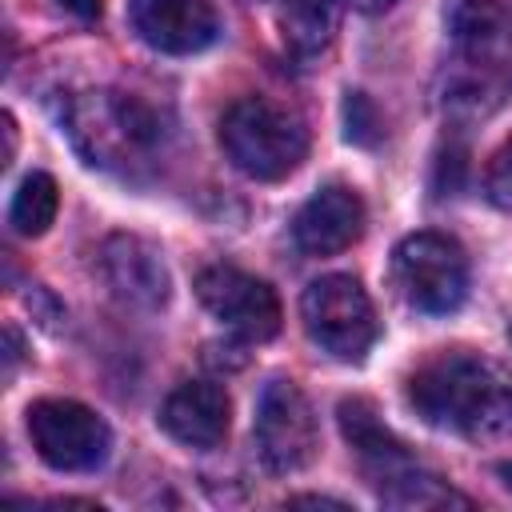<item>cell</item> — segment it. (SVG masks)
Instances as JSON below:
<instances>
[{
  "mask_svg": "<svg viewBox=\"0 0 512 512\" xmlns=\"http://www.w3.org/2000/svg\"><path fill=\"white\" fill-rule=\"evenodd\" d=\"M344 136L352 144H376V136H380V116L364 92L344 96Z\"/></svg>",
  "mask_w": 512,
  "mask_h": 512,
  "instance_id": "obj_18",
  "label": "cell"
},
{
  "mask_svg": "<svg viewBox=\"0 0 512 512\" xmlns=\"http://www.w3.org/2000/svg\"><path fill=\"white\" fill-rule=\"evenodd\" d=\"M340 28V4L336 0H284L280 4V40L300 60H320Z\"/></svg>",
  "mask_w": 512,
  "mask_h": 512,
  "instance_id": "obj_15",
  "label": "cell"
},
{
  "mask_svg": "<svg viewBox=\"0 0 512 512\" xmlns=\"http://www.w3.org/2000/svg\"><path fill=\"white\" fill-rule=\"evenodd\" d=\"M484 188H488V200H492L500 212H508V216H512V140L492 156Z\"/></svg>",
  "mask_w": 512,
  "mask_h": 512,
  "instance_id": "obj_19",
  "label": "cell"
},
{
  "mask_svg": "<svg viewBox=\"0 0 512 512\" xmlns=\"http://www.w3.org/2000/svg\"><path fill=\"white\" fill-rule=\"evenodd\" d=\"M336 416H340L344 440H348L352 452L360 456V464H364V472L372 476V484H384V480H392L396 472H404L408 464H416L412 452L404 448V440L384 428V420L376 416V408H372L368 400H344V404L336 408Z\"/></svg>",
  "mask_w": 512,
  "mask_h": 512,
  "instance_id": "obj_14",
  "label": "cell"
},
{
  "mask_svg": "<svg viewBox=\"0 0 512 512\" xmlns=\"http://www.w3.org/2000/svg\"><path fill=\"white\" fill-rule=\"evenodd\" d=\"M352 8H360V12H388L396 0H348Z\"/></svg>",
  "mask_w": 512,
  "mask_h": 512,
  "instance_id": "obj_21",
  "label": "cell"
},
{
  "mask_svg": "<svg viewBox=\"0 0 512 512\" xmlns=\"http://www.w3.org/2000/svg\"><path fill=\"white\" fill-rule=\"evenodd\" d=\"M452 36L456 60L444 72V108L488 116L512 84V16L496 0H460Z\"/></svg>",
  "mask_w": 512,
  "mask_h": 512,
  "instance_id": "obj_2",
  "label": "cell"
},
{
  "mask_svg": "<svg viewBox=\"0 0 512 512\" xmlns=\"http://www.w3.org/2000/svg\"><path fill=\"white\" fill-rule=\"evenodd\" d=\"M408 404L432 428L488 444L512 436V372L480 352H440L408 380Z\"/></svg>",
  "mask_w": 512,
  "mask_h": 512,
  "instance_id": "obj_1",
  "label": "cell"
},
{
  "mask_svg": "<svg viewBox=\"0 0 512 512\" xmlns=\"http://www.w3.org/2000/svg\"><path fill=\"white\" fill-rule=\"evenodd\" d=\"M196 296L224 328H232L244 340L260 344L280 332V300L272 284L236 264H208L196 276Z\"/></svg>",
  "mask_w": 512,
  "mask_h": 512,
  "instance_id": "obj_9",
  "label": "cell"
},
{
  "mask_svg": "<svg viewBox=\"0 0 512 512\" xmlns=\"http://www.w3.org/2000/svg\"><path fill=\"white\" fill-rule=\"evenodd\" d=\"M300 320H304L308 340L344 364H360L380 336V320H376V308L364 284L344 272L320 276L304 288Z\"/></svg>",
  "mask_w": 512,
  "mask_h": 512,
  "instance_id": "obj_5",
  "label": "cell"
},
{
  "mask_svg": "<svg viewBox=\"0 0 512 512\" xmlns=\"http://www.w3.org/2000/svg\"><path fill=\"white\" fill-rule=\"evenodd\" d=\"M256 456L268 472H296L316 456V416L292 380H268L256 404Z\"/></svg>",
  "mask_w": 512,
  "mask_h": 512,
  "instance_id": "obj_8",
  "label": "cell"
},
{
  "mask_svg": "<svg viewBox=\"0 0 512 512\" xmlns=\"http://www.w3.org/2000/svg\"><path fill=\"white\" fill-rule=\"evenodd\" d=\"M392 280L416 312L448 316L468 296V256L444 232H412L392 252Z\"/></svg>",
  "mask_w": 512,
  "mask_h": 512,
  "instance_id": "obj_6",
  "label": "cell"
},
{
  "mask_svg": "<svg viewBox=\"0 0 512 512\" xmlns=\"http://www.w3.org/2000/svg\"><path fill=\"white\" fill-rule=\"evenodd\" d=\"M28 436L36 456L56 472H96L112 448L104 416L64 396H48L28 408Z\"/></svg>",
  "mask_w": 512,
  "mask_h": 512,
  "instance_id": "obj_7",
  "label": "cell"
},
{
  "mask_svg": "<svg viewBox=\"0 0 512 512\" xmlns=\"http://www.w3.org/2000/svg\"><path fill=\"white\" fill-rule=\"evenodd\" d=\"M376 488H380V500L392 508H448V504L468 508V496L452 492L440 476L424 472L420 464H408L404 472H396L392 480H384Z\"/></svg>",
  "mask_w": 512,
  "mask_h": 512,
  "instance_id": "obj_16",
  "label": "cell"
},
{
  "mask_svg": "<svg viewBox=\"0 0 512 512\" xmlns=\"http://www.w3.org/2000/svg\"><path fill=\"white\" fill-rule=\"evenodd\" d=\"M72 16H80V20H96L100 16V8H104V0H60Z\"/></svg>",
  "mask_w": 512,
  "mask_h": 512,
  "instance_id": "obj_20",
  "label": "cell"
},
{
  "mask_svg": "<svg viewBox=\"0 0 512 512\" xmlns=\"http://www.w3.org/2000/svg\"><path fill=\"white\" fill-rule=\"evenodd\" d=\"M128 16L136 36L168 56H192L220 36L212 0H132Z\"/></svg>",
  "mask_w": 512,
  "mask_h": 512,
  "instance_id": "obj_10",
  "label": "cell"
},
{
  "mask_svg": "<svg viewBox=\"0 0 512 512\" xmlns=\"http://www.w3.org/2000/svg\"><path fill=\"white\" fill-rule=\"evenodd\" d=\"M100 272H104V284L112 288L116 300H124L132 308H144V312L164 308L168 288H172L160 248L148 244L144 236H128V232H116V236L104 240Z\"/></svg>",
  "mask_w": 512,
  "mask_h": 512,
  "instance_id": "obj_11",
  "label": "cell"
},
{
  "mask_svg": "<svg viewBox=\"0 0 512 512\" xmlns=\"http://www.w3.org/2000/svg\"><path fill=\"white\" fill-rule=\"evenodd\" d=\"M228 396L212 380H184L160 404V428L184 448H216L228 436Z\"/></svg>",
  "mask_w": 512,
  "mask_h": 512,
  "instance_id": "obj_13",
  "label": "cell"
},
{
  "mask_svg": "<svg viewBox=\"0 0 512 512\" xmlns=\"http://www.w3.org/2000/svg\"><path fill=\"white\" fill-rule=\"evenodd\" d=\"M64 128L88 164L116 168L144 156L160 140V116L128 92H80L68 104Z\"/></svg>",
  "mask_w": 512,
  "mask_h": 512,
  "instance_id": "obj_4",
  "label": "cell"
},
{
  "mask_svg": "<svg viewBox=\"0 0 512 512\" xmlns=\"http://www.w3.org/2000/svg\"><path fill=\"white\" fill-rule=\"evenodd\" d=\"M500 476H504V484L512 488V464H500Z\"/></svg>",
  "mask_w": 512,
  "mask_h": 512,
  "instance_id": "obj_22",
  "label": "cell"
},
{
  "mask_svg": "<svg viewBox=\"0 0 512 512\" xmlns=\"http://www.w3.org/2000/svg\"><path fill=\"white\" fill-rule=\"evenodd\" d=\"M56 208H60V188L48 172H32L20 180L16 196H12V208H8V224L20 232V236H44L56 220Z\"/></svg>",
  "mask_w": 512,
  "mask_h": 512,
  "instance_id": "obj_17",
  "label": "cell"
},
{
  "mask_svg": "<svg viewBox=\"0 0 512 512\" xmlns=\"http://www.w3.org/2000/svg\"><path fill=\"white\" fill-rule=\"evenodd\" d=\"M224 156L252 180H284L308 156V128L268 96H240L220 120Z\"/></svg>",
  "mask_w": 512,
  "mask_h": 512,
  "instance_id": "obj_3",
  "label": "cell"
},
{
  "mask_svg": "<svg viewBox=\"0 0 512 512\" xmlns=\"http://www.w3.org/2000/svg\"><path fill=\"white\" fill-rule=\"evenodd\" d=\"M360 232H364V200L344 184H328L316 196H308L292 220V236L308 256H336L352 248Z\"/></svg>",
  "mask_w": 512,
  "mask_h": 512,
  "instance_id": "obj_12",
  "label": "cell"
}]
</instances>
